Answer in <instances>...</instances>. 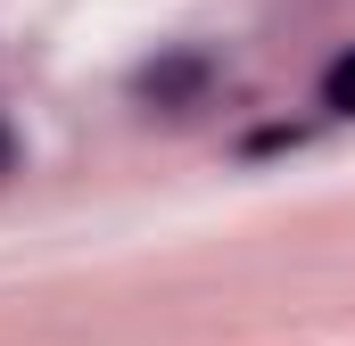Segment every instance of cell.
<instances>
[{
  "instance_id": "1",
  "label": "cell",
  "mask_w": 355,
  "mask_h": 346,
  "mask_svg": "<svg viewBox=\"0 0 355 346\" xmlns=\"http://www.w3.org/2000/svg\"><path fill=\"white\" fill-rule=\"evenodd\" d=\"M207 91H215V58H207V50H166V58H149V66L132 75V99L157 107V116L207 107Z\"/></svg>"
},
{
  "instance_id": "2",
  "label": "cell",
  "mask_w": 355,
  "mask_h": 346,
  "mask_svg": "<svg viewBox=\"0 0 355 346\" xmlns=\"http://www.w3.org/2000/svg\"><path fill=\"white\" fill-rule=\"evenodd\" d=\"M322 107H331V116H355V50L322 75Z\"/></svg>"
},
{
  "instance_id": "3",
  "label": "cell",
  "mask_w": 355,
  "mask_h": 346,
  "mask_svg": "<svg viewBox=\"0 0 355 346\" xmlns=\"http://www.w3.org/2000/svg\"><path fill=\"white\" fill-rule=\"evenodd\" d=\"M17 173V132H8V116H0V181Z\"/></svg>"
}]
</instances>
